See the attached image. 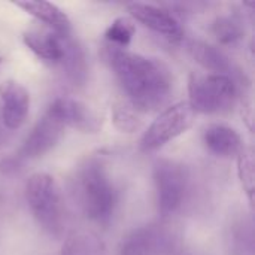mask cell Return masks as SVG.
I'll list each match as a JSON object with an SVG mask.
<instances>
[{
	"label": "cell",
	"instance_id": "cb8c5ba5",
	"mask_svg": "<svg viewBox=\"0 0 255 255\" xmlns=\"http://www.w3.org/2000/svg\"><path fill=\"white\" fill-rule=\"evenodd\" d=\"M1 61H3V58H1V57H0V64H1Z\"/></svg>",
	"mask_w": 255,
	"mask_h": 255
},
{
	"label": "cell",
	"instance_id": "7c38bea8",
	"mask_svg": "<svg viewBox=\"0 0 255 255\" xmlns=\"http://www.w3.org/2000/svg\"><path fill=\"white\" fill-rule=\"evenodd\" d=\"M70 37L72 34L61 36L46 27H31L24 33V43L43 61L60 66Z\"/></svg>",
	"mask_w": 255,
	"mask_h": 255
},
{
	"label": "cell",
	"instance_id": "7a4b0ae2",
	"mask_svg": "<svg viewBox=\"0 0 255 255\" xmlns=\"http://www.w3.org/2000/svg\"><path fill=\"white\" fill-rule=\"evenodd\" d=\"M76 197L85 217L108 224L118 203L117 190L99 160H88L76 175Z\"/></svg>",
	"mask_w": 255,
	"mask_h": 255
},
{
	"label": "cell",
	"instance_id": "30bf717a",
	"mask_svg": "<svg viewBox=\"0 0 255 255\" xmlns=\"http://www.w3.org/2000/svg\"><path fill=\"white\" fill-rule=\"evenodd\" d=\"M30 94L24 85L13 79L0 84V121L7 131L18 130L27 120Z\"/></svg>",
	"mask_w": 255,
	"mask_h": 255
},
{
	"label": "cell",
	"instance_id": "2e32d148",
	"mask_svg": "<svg viewBox=\"0 0 255 255\" xmlns=\"http://www.w3.org/2000/svg\"><path fill=\"white\" fill-rule=\"evenodd\" d=\"M58 67L61 69L63 75L73 87H81L85 84L87 73H88L87 55L82 45L73 37L69 39L66 55Z\"/></svg>",
	"mask_w": 255,
	"mask_h": 255
},
{
	"label": "cell",
	"instance_id": "3957f363",
	"mask_svg": "<svg viewBox=\"0 0 255 255\" xmlns=\"http://www.w3.org/2000/svg\"><path fill=\"white\" fill-rule=\"evenodd\" d=\"M25 202L37 224L51 236H60L66 224V206L61 188L54 176L33 173L24 187Z\"/></svg>",
	"mask_w": 255,
	"mask_h": 255
},
{
	"label": "cell",
	"instance_id": "52a82bcc",
	"mask_svg": "<svg viewBox=\"0 0 255 255\" xmlns=\"http://www.w3.org/2000/svg\"><path fill=\"white\" fill-rule=\"evenodd\" d=\"M178 245L176 235L161 224L131 230L120 244L118 255H169Z\"/></svg>",
	"mask_w": 255,
	"mask_h": 255
},
{
	"label": "cell",
	"instance_id": "ffe728a7",
	"mask_svg": "<svg viewBox=\"0 0 255 255\" xmlns=\"http://www.w3.org/2000/svg\"><path fill=\"white\" fill-rule=\"evenodd\" d=\"M136 33V27L133 21L127 16H120L117 18L105 31V39L109 43V46L115 48H126L133 36Z\"/></svg>",
	"mask_w": 255,
	"mask_h": 255
},
{
	"label": "cell",
	"instance_id": "6da1fadb",
	"mask_svg": "<svg viewBox=\"0 0 255 255\" xmlns=\"http://www.w3.org/2000/svg\"><path fill=\"white\" fill-rule=\"evenodd\" d=\"M106 60L139 114L154 112L164 106L173 88L172 72L158 58L145 57L126 48H106Z\"/></svg>",
	"mask_w": 255,
	"mask_h": 255
},
{
	"label": "cell",
	"instance_id": "d6986e66",
	"mask_svg": "<svg viewBox=\"0 0 255 255\" xmlns=\"http://www.w3.org/2000/svg\"><path fill=\"white\" fill-rule=\"evenodd\" d=\"M212 33L221 45L233 46V45H238L244 39L245 28H244L241 19L226 15V16H218L214 21Z\"/></svg>",
	"mask_w": 255,
	"mask_h": 255
},
{
	"label": "cell",
	"instance_id": "44dd1931",
	"mask_svg": "<svg viewBox=\"0 0 255 255\" xmlns=\"http://www.w3.org/2000/svg\"><path fill=\"white\" fill-rule=\"evenodd\" d=\"M112 123L123 133H134L142 127L139 112L130 103L120 102L112 108Z\"/></svg>",
	"mask_w": 255,
	"mask_h": 255
},
{
	"label": "cell",
	"instance_id": "9a60e30c",
	"mask_svg": "<svg viewBox=\"0 0 255 255\" xmlns=\"http://www.w3.org/2000/svg\"><path fill=\"white\" fill-rule=\"evenodd\" d=\"M16 7H21L31 16H34L37 21L43 22V27L55 31L61 36L72 34V24L69 16L54 3L51 1H15Z\"/></svg>",
	"mask_w": 255,
	"mask_h": 255
},
{
	"label": "cell",
	"instance_id": "9c48e42d",
	"mask_svg": "<svg viewBox=\"0 0 255 255\" xmlns=\"http://www.w3.org/2000/svg\"><path fill=\"white\" fill-rule=\"evenodd\" d=\"M48 112L52 114L63 126L79 130L82 133H97L102 128L100 117L84 102L72 97L55 99Z\"/></svg>",
	"mask_w": 255,
	"mask_h": 255
},
{
	"label": "cell",
	"instance_id": "603a6c76",
	"mask_svg": "<svg viewBox=\"0 0 255 255\" xmlns=\"http://www.w3.org/2000/svg\"><path fill=\"white\" fill-rule=\"evenodd\" d=\"M9 133L10 131H7L6 128H4V126L1 124V121H0V146L7 140V137H9Z\"/></svg>",
	"mask_w": 255,
	"mask_h": 255
},
{
	"label": "cell",
	"instance_id": "e0dca14e",
	"mask_svg": "<svg viewBox=\"0 0 255 255\" xmlns=\"http://www.w3.org/2000/svg\"><path fill=\"white\" fill-rule=\"evenodd\" d=\"M61 255H106V247L97 233L79 229L66 238Z\"/></svg>",
	"mask_w": 255,
	"mask_h": 255
},
{
	"label": "cell",
	"instance_id": "8fae6325",
	"mask_svg": "<svg viewBox=\"0 0 255 255\" xmlns=\"http://www.w3.org/2000/svg\"><path fill=\"white\" fill-rule=\"evenodd\" d=\"M64 133V126L48 111L36 123L30 134L25 137L21 149L19 158L33 160L49 152L61 139Z\"/></svg>",
	"mask_w": 255,
	"mask_h": 255
},
{
	"label": "cell",
	"instance_id": "ac0fdd59",
	"mask_svg": "<svg viewBox=\"0 0 255 255\" xmlns=\"http://www.w3.org/2000/svg\"><path fill=\"white\" fill-rule=\"evenodd\" d=\"M230 253L233 255H254V230L250 218H238L230 227Z\"/></svg>",
	"mask_w": 255,
	"mask_h": 255
},
{
	"label": "cell",
	"instance_id": "ba28073f",
	"mask_svg": "<svg viewBox=\"0 0 255 255\" xmlns=\"http://www.w3.org/2000/svg\"><path fill=\"white\" fill-rule=\"evenodd\" d=\"M127 10L136 21L155 31L157 34H161L167 40L178 43L184 39L181 22L167 7L154 3L133 1L127 4Z\"/></svg>",
	"mask_w": 255,
	"mask_h": 255
},
{
	"label": "cell",
	"instance_id": "5bb4252c",
	"mask_svg": "<svg viewBox=\"0 0 255 255\" xmlns=\"http://www.w3.org/2000/svg\"><path fill=\"white\" fill-rule=\"evenodd\" d=\"M188 51L202 67L211 70L212 73L230 76L232 79H235V82L236 78L242 75L235 66V63L220 48H215L205 42L193 40L188 43Z\"/></svg>",
	"mask_w": 255,
	"mask_h": 255
},
{
	"label": "cell",
	"instance_id": "4fadbf2b",
	"mask_svg": "<svg viewBox=\"0 0 255 255\" xmlns=\"http://www.w3.org/2000/svg\"><path fill=\"white\" fill-rule=\"evenodd\" d=\"M203 143L217 157L232 158L244 151V140L241 134L224 124H212L203 131Z\"/></svg>",
	"mask_w": 255,
	"mask_h": 255
},
{
	"label": "cell",
	"instance_id": "5b68a950",
	"mask_svg": "<svg viewBox=\"0 0 255 255\" xmlns=\"http://www.w3.org/2000/svg\"><path fill=\"white\" fill-rule=\"evenodd\" d=\"M157 208L163 218L176 214L185 203L190 191V172L179 161L160 158L152 169Z\"/></svg>",
	"mask_w": 255,
	"mask_h": 255
},
{
	"label": "cell",
	"instance_id": "8992f818",
	"mask_svg": "<svg viewBox=\"0 0 255 255\" xmlns=\"http://www.w3.org/2000/svg\"><path fill=\"white\" fill-rule=\"evenodd\" d=\"M196 120V112L188 102H179L166 108L146 128L140 139V148L145 152H152L178 136L188 131Z\"/></svg>",
	"mask_w": 255,
	"mask_h": 255
},
{
	"label": "cell",
	"instance_id": "277c9868",
	"mask_svg": "<svg viewBox=\"0 0 255 255\" xmlns=\"http://www.w3.org/2000/svg\"><path fill=\"white\" fill-rule=\"evenodd\" d=\"M188 105L196 114H224L235 105L238 84L226 75L193 72L188 79Z\"/></svg>",
	"mask_w": 255,
	"mask_h": 255
},
{
	"label": "cell",
	"instance_id": "7402d4cb",
	"mask_svg": "<svg viewBox=\"0 0 255 255\" xmlns=\"http://www.w3.org/2000/svg\"><path fill=\"white\" fill-rule=\"evenodd\" d=\"M238 173H239L242 188L247 193L250 203L254 205V155L251 149L244 148V151L238 155Z\"/></svg>",
	"mask_w": 255,
	"mask_h": 255
}]
</instances>
